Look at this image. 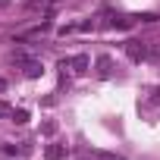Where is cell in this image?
Here are the masks:
<instances>
[{
	"mask_svg": "<svg viewBox=\"0 0 160 160\" xmlns=\"http://www.w3.org/2000/svg\"><path fill=\"white\" fill-rule=\"evenodd\" d=\"M126 57H129L132 63H144V60H148V44H144V41H129V44H126Z\"/></svg>",
	"mask_w": 160,
	"mask_h": 160,
	"instance_id": "1",
	"label": "cell"
},
{
	"mask_svg": "<svg viewBox=\"0 0 160 160\" xmlns=\"http://www.w3.org/2000/svg\"><path fill=\"white\" fill-rule=\"evenodd\" d=\"M88 66H91V60H88V53H75V57L69 60V69H72L75 75H85V72H88Z\"/></svg>",
	"mask_w": 160,
	"mask_h": 160,
	"instance_id": "2",
	"label": "cell"
},
{
	"mask_svg": "<svg viewBox=\"0 0 160 160\" xmlns=\"http://www.w3.org/2000/svg\"><path fill=\"white\" fill-rule=\"evenodd\" d=\"M19 66H22V72H25V78H38V75L44 72V66H41V60H28V57H25V60H22Z\"/></svg>",
	"mask_w": 160,
	"mask_h": 160,
	"instance_id": "3",
	"label": "cell"
},
{
	"mask_svg": "<svg viewBox=\"0 0 160 160\" xmlns=\"http://www.w3.org/2000/svg\"><path fill=\"white\" fill-rule=\"evenodd\" d=\"M98 75H101V78H110V75H113V57H107V53L98 57Z\"/></svg>",
	"mask_w": 160,
	"mask_h": 160,
	"instance_id": "4",
	"label": "cell"
},
{
	"mask_svg": "<svg viewBox=\"0 0 160 160\" xmlns=\"http://www.w3.org/2000/svg\"><path fill=\"white\" fill-rule=\"evenodd\" d=\"M44 160H66V144H47L44 148Z\"/></svg>",
	"mask_w": 160,
	"mask_h": 160,
	"instance_id": "5",
	"label": "cell"
},
{
	"mask_svg": "<svg viewBox=\"0 0 160 160\" xmlns=\"http://www.w3.org/2000/svg\"><path fill=\"white\" fill-rule=\"evenodd\" d=\"M107 25H110V28H129V25H132V19H122V16H110V19H107Z\"/></svg>",
	"mask_w": 160,
	"mask_h": 160,
	"instance_id": "6",
	"label": "cell"
},
{
	"mask_svg": "<svg viewBox=\"0 0 160 160\" xmlns=\"http://www.w3.org/2000/svg\"><path fill=\"white\" fill-rule=\"evenodd\" d=\"M148 60H151V63H160V44H157V41L148 44Z\"/></svg>",
	"mask_w": 160,
	"mask_h": 160,
	"instance_id": "7",
	"label": "cell"
},
{
	"mask_svg": "<svg viewBox=\"0 0 160 160\" xmlns=\"http://www.w3.org/2000/svg\"><path fill=\"white\" fill-rule=\"evenodd\" d=\"M13 122H19V126H22V122H28V110H22V107H19V110H13Z\"/></svg>",
	"mask_w": 160,
	"mask_h": 160,
	"instance_id": "8",
	"label": "cell"
},
{
	"mask_svg": "<svg viewBox=\"0 0 160 160\" xmlns=\"http://www.w3.org/2000/svg\"><path fill=\"white\" fill-rule=\"evenodd\" d=\"M13 110H16V107H10L7 101H0V119H3V116H13Z\"/></svg>",
	"mask_w": 160,
	"mask_h": 160,
	"instance_id": "9",
	"label": "cell"
},
{
	"mask_svg": "<svg viewBox=\"0 0 160 160\" xmlns=\"http://www.w3.org/2000/svg\"><path fill=\"white\" fill-rule=\"evenodd\" d=\"M41 132H44V135H53V132H57V122H44Z\"/></svg>",
	"mask_w": 160,
	"mask_h": 160,
	"instance_id": "10",
	"label": "cell"
},
{
	"mask_svg": "<svg viewBox=\"0 0 160 160\" xmlns=\"http://www.w3.org/2000/svg\"><path fill=\"white\" fill-rule=\"evenodd\" d=\"M98 160H122V157H116V154H107V151H101V154H98Z\"/></svg>",
	"mask_w": 160,
	"mask_h": 160,
	"instance_id": "11",
	"label": "cell"
},
{
	"mask_svg": "<svg viewBox=\"0 0 160 160\" xmlns=\"http://www.w3.org/2000/svg\"><path fill=\"white\" fill-rule=\"evenodd\" d=\"M154 104H160V88H154V98H151Z\"/></svg>",
	"mask_w": 160,
	"mask_h": 160,
	"instance_id": "12",
	"label": "cell"
},
{
	"mask_svg": "<svg viewBox=\"0 0 160 160\" xmlns=\"http://www.w3.org/2000/svg\"><path fill=\"white\" fill-rule=\"evenodd\" d=\"M0 91H7V82H3V78H0Z\"/></svg>",
	"mask_w": 160,
	"mask_h": 160,
	"instance_id": "13",
	"label": "cell"
},
{
	"mask_svg": "<svg viewBox=\"0 0 160 160\" xmlns=\"http://www.w3.org/2000/svg\"><path fill=\"white\" fill-rule=\"evenodd\" d=\"M78 160H91V157H88V154H82V157H78Z\"/></svg>",
	"mask_w": 160,
	"mask_h": 160,
	"instance_id": "14",
	"label": "cell"
}]
</instances>
